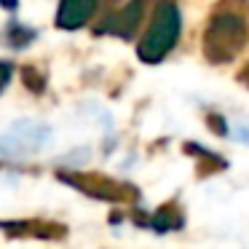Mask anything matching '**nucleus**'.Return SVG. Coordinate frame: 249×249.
<instances>
[{
    "instance_id": "f257e3e1",
    "label": "nucleus",
    "mask_w": 249,
    "mask_h": 249,
    "mask_svg": "<svg viewBox=\"0 0 249 249\" xmlns=\"http://www.w3.org/2000/svg\"><path fill=\"white\" fill-rule=\"evenodd\" d=\"M249 43V22L236 11H217L204 30V56L212 65H228Z\"/></svg>"
},
{
    "instance_id": "f03ea898",
    "label": "nucleus",
    "mask_w": 249,
    "mask_h": 249,
    "mask_svg": "<svg viewBox=\"0 0 249 249\" xmlns=\"http://www.w3.org/2000/svg\"><path fill=\"white\" fill-rule=\"evenodd\" d=\"M179 33H182V17L179 8L174 6L172 0H161L153 11L150 27L142 35L140 46H137V56L145 65H158L161 59H166L169 51L177 46Z\"/></svg>"
},
{
    "instance_id": "7ed1b4c3",
    "label": "nucleus",
    "mask_w": 249,
    "mask_h": 249,
    "mask_svg": "<svg viewBox=\"0 0 249 249\" xmlns=\"http://www.w3.org/2000/svg\"><path fill=\"white\" fill-rule=\"evenodd\" d=\"M51 129L40 121H17L0 137V153L8 158H24L49 145Z\"/></svg>"
},
{
    "instance_id": "20e7f679",
    "label": "nucleus",
    "mask_w": 249,
    "mask_h": 249,
    "mask_svg": "<svg viewBox=\"0 0 249 249\" xmlns=\"http://www.w3.org/2000/svg\"><path fill=\"white\" fill-rule=\"evenodd\" d=\"M145 6H147V0H131V3H126L124 8H118L113 17L99 24V33L115 35V38H131L137 33V27H140L142 17H145Z\"/></svg>"
},
{
    "instance_id": "39448f33",
    "label": "nucleus",
    "mask_w": 249,
    "mask_h": 249,
    "mask_svg": "<svg viewBox=\"0 0 249 249\" xmlns=\"http://www.w3.org/2000/svg\"><path fill=\"white\" fill-rule=\"evenodd\" d=\"M99 0H59L56 27L59 30H81L97 14Z\"/></svg>"
},
{
    "instance_id": "423d86ee",
    "label": "nucleus",
    "mask_w": 249,
    "mask_h": 249,
    "mask_svg": "<svg viewBox=\"0 0 249 249\" xmlns=\"http://www.w3.org/2000/svg\"><path fill=\"white\" fill-rule=\"evenodd\" d=\"M65 182H70L72 188L83 190L86 196H94V198H102V201H118L124 188L115 185L113 179L107 177H94V174H62Z\"/></svg>"
},
{
    "instance_id": "0eeeda50",
    "label": "nucleus",
    "mask_w": 249,
    "mask_h": 249,
    "mask_svg": "<svg viewBox=\"0 0 249 249\" xmlns=\"http://www.w3.org/2000/svg\"><path fill=\"white\" fill-rule=\"evenodd\" d=\"M153 228H156V231H161V233L177 231V228H182V214L177 212V206L166 204L163 209L156 212V217H153Z\"/></svg>"
},
{
    "instance_id": "6e6552de",
    "label": "nucleus",
    "mask_w": 249,
    "mask_h": 249,
    "mask_svg": "<svg viewBox=\"0 0 249 249\" xmlns=\"http://www.w3.org/2000/svg\"><path fill=\"white\" fill-rule=\"evenodd\" d=\"M8 38H11L14 46H24V43H30V40H33V33H30L27 27H22V24H11Z\"/></svg>"
},
{
    "instance_id": "1a4fd4ad",
    "label": "nucleus",
    "mask_w": 249,
    "mask_h": 249,
    "mask_svg": "<svg viewBox=\"0 0 249 249\" xmlns=\"http://www.w3.org/2000/svg\"><path fill=\"white\" fill-rule=\"evenodd\" d=\"M22 75H24V81H27V86L33 89V91H43L46 81H43V78H38V75H35V70H33V67H24V70H22Z\"/></svg>"
},
{
    "instance_id": "9d476101",
    "label": "nucleus",
    "mask_w": 249,
    "mask_h": 249,
    "mask_svg": "<svg viewBox=\"0 0 249 249\" xmlns=\"http://www.w3.org/2000/svg\"><path fill=\"white\" fill-rule=\"evenodd\" d=\"M11 78H14V65L3 59V62H0V91L11 83Z\"/></svg>"
},
{
    "instance_id": "9b49d317",
    "label": "nucleus",
    "mask_w": 249,
    "mask_h": 249,
    "mask_svg": "<svg viewBox=\"0 0 249 249\" xmlns=\"http://www.w3.org/2000/svg\"><path fill=\"white\" fill-rule=\"evenodd\" d=\"M238 78H241V83H244V86L249 89V62H247V67H244V70H241V75H238Z\"/></svg>"
},
{
    "instance_id": "f8f14e48",
    "label": "nucleus",
    "mask_w": 249,
    "mask_h": 249,
    "mask_svg": "<svg viewBox=\"0 0 249 249\" xmlns=\"http://www.w3.org/2000/svg\"><path fill=\"white\" fill-rule=\"evenodd\" d=\"M0 6H6L8 11H14L17 8V0H0Z\"/></svg>"
}]
</instances>
